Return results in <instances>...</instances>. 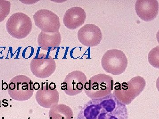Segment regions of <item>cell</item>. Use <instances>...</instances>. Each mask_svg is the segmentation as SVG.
<instances>
[{"mask_svg": "<svg viewBox=\"0 0 159 119\" xmlns=\"http://www.w3.org/2000/svg\"><path fill=\"white\" fill-rule=\"evenodd\" d=\"M77 119H128L127 108L111 94L89 101L80 109Z\"/></svg>", "mask_w": 159, "mask_h": 119, "instance_id": "1", "label": "cell"}, {"mask_svg": "<svg viewBox=\"0 0 159 119\" xmlns=\"http://www.w3.org/2000/svg\"><path fill=\"white\" fill-rule=\"evenodd\" d=\"M145 85L146 82L143 77H134L128 82L115 86L113 94L120 102L128 105L142 93Z\"/></svg>", "mask_w": 159, "mask_h": 119, "instance_id": "2", "label": "cell"}, {"mask_svg": "<svg viewBox=\"0 0 159 119\" xmlns=\"http://www.w3.org/2000/svg\"><path fill=\"white\" fill-rule=\"evenodd\" d=\"M114 79L106 74H100L91 77L84 85L87 95L92 99L103 98L112 94Z\"/></svg>", "mask_w": 159, "mask_h": 119, "instance_id": "3", "label": "cell"}, {"mask_svg": "<svg viewBox=\"0 0 159 119\" xmlns=\"http://www.w3.org/2000/svg\"><path fill=\"white\" fill-rule=\"evenodd\" d=\"M34 85L31 79L24 75H18L9 81L8 92L11 99L16 101L29 100L34 93Z\"/></svg>", "mask_w": 159, "mask_h": 119, "instance_id": "4", "label": "cell"}, {"mask_svg": "<svg viewBox=\"0 0 159 119\" xmlns=\"http://www.w3.org/2000/svg\"><path fill=\"white\" fill-rule=\"evenodd\" d=\"M32 21L28 15L16 12L11 15L6 23L7 32L17 39H22L29 36L32 30Z\"/></svg>", "mask_w": 159, "mask_h": 119, "instance_id": "5", "label": "cell"}, {"mask_svg": "<svg viewBox=\"0 0 159 119\" xmlns=\"http://www.w3.org/2000/svg\"><path fill=\"white\" fill-rule=\"evenodd\" d=\"M128 61L124 52L117 50H108L102 56L101 65L104 70L115 76L122 74L127 68Z\"/></svg>", "mask_w": 159, "mask_h": 119, "instance_id": "6", "label": "cell"}, {"mask_svg": "<svg viewBox=\"0 0 159 119\" xmlns=\"http://www.w3.org/2000/svg\"><path fill=\"white\" fill-rule=\"evenodd\" d=\"M30 69L35 77L45 79L54 73L56 63L53 57L48 54H39L31 60Z\"/></svg>", "mask_w": 159, "mask_h": 119, "instance_id": "7", "label": "cell"}, {"mask_svg": "<svg viewBox=\"0 0 159 119\" xmlns=\"http://www.w3.org/2000/svg\"><path fill=\"white\" fill-rule=\"evenodd\" d=\"M34 24L46 33H55L61 28L59 18L53 11L47 9L38 10L33 15Z\"/></svg>", "mask_w": 159, "mask_h": 119, "instance_id": "8", "label": "cell"}, {"mask_svg": "<svg viewBox=\"0 0 159 119\" xmlns=\"http://www.w3.org/2000/svg\"><path fill=\"white\" fill-rule=\"evenodd\" d=\"M87 81L85 74L80 71L71 72L61 83V89L67 95L74 96L82 92Z\"/></svg>", "mask_w": 159, "mask_h": 119, "instance_id": "9", "label": "cell"}, {"mask_svg": "<svg viewBox=\"0 0 159 119\" xmlns=\"http://www.w3.org/2000/svg\"><path fill=\"white\" fill-rule=\"evenodd\" d=\"M44 85L42 83L36 93V101L39 105L43 108H50L53 105L58 104L59 102V93L56 88L55 83L51 82L48 85V82Z\"/></svg>", "mask_w": 159, "mask_h": 119, "instance_id": "10", "label": "cell"}, {"mask_svg": "<svg viewBox=\"0 0 159 119\" xmlns=\"http://www.w3.org/2000/svg\"><path fill=\"white\" fill-rule=\"evenodd\" d=\"M78 37L80 42L83 45L95 46L99 44L102 40V31L96 25L87 24L79 29Z\"/></svg>", "mask_w": 159, "mask_h": 119, "instance_id": "11", "label": "cell"}, {"mask_svg": "<svg viewBox=\"0 0 159 119\" xmlns=\"http://www.w3.org/2000/svg\"><path fill=\"white\" fill-rule=\"evenodd\" d=\"M135 9L137 15L143 20H153L158 14V2L157 0H137Z\"/></svg>", "mask_w": 159, "mask_h": 119, "instance_id": "12", "label": "cell"}, {"mask_svg": "<svg viewBox=\"0 0 159 119\" xmlns=\"http://www.w3.org/2000/svg\"><path fill=\"white\" fill-rule=\"evenodd\" d=\"M86 13L84 9L79 7H74L67 10L63 18V23L67 29L74 30L84 24Z\"/></svg>", "mask_w": 159, "mask_h": 119, "instance_id": "13", "label": "cell"}, {"mask_svg": "<svg viewBox=\"0 0 159 119\" xmlns=\"http://www.w3.org/2000/svg\"><path fill=\"white\" fill-rule=\"evenodd\" d=\"M61 41L59 31L55 33H46L41 31L38 38V44L44 51H53L59 46Z\"/></svg>", "mask_w": 159, "mask_h": 119, "instance_id": "14", "label": "cell"}, {"mask_svg": "<svg viewBox=\"0 0 159 119\" xmlns=\"http://www.w3.org/2000/svg\"><path fill=\"white\" fill-rule=\"evenodd\" d=\"M49 118V119H73V112L68 105L56 104L50 108Z\"/></svg>", "mask_w": 159, "mask_h": 119, "instance_id": "15", "label": "cell"}, {"mask_svg": "<svg viewBox=\"0 0 159 119\" xmlns=\"http://www.w3.org/2000/svg\"><path fill=\"white\" fill-rule=\"evenodd\" d=\"M11 4L6 0H0V23L7 17L11 9Z\"/></svg>", "mask_w": 159, "mask_h": 119, "instance_id": "16", "label": "cell"}, {"mask_svg": "<svg viewBox=\"0 0 159 119\" xmlns=\"http://www.w3.org/2000/svg\"><path fill=\"white\" fill-rule=\"evenodd\" d=\"M159 46L152 49L148 54V61L153 67L159 68Z\"/></svg>", "mask_w": 159, "mask_h": 119, "instance_id": "17", "label": "cell"}]
</instances>
